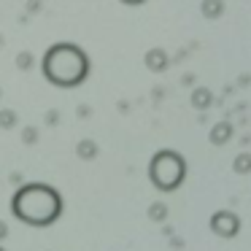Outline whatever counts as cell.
I'll return each mask as SVG.
<instances>
[{
  "instance_id": "1",
  "label": "cell",
  "mask_w": 251,
  "mask_h": 251,
  "mask_svg": "<svg viewBox=\"0 0 251 251\" xmlns=\"http://www.w3.org/2000/svg\"><path fill=\"white\" fill-rule=\"evenodd\" d=\"M62 211H65V200H62L60 189L46 184V181H25L11 195L14 219L27 224V227L35 229L51 227V224L60 222Z\"/></svg>"
},
{
  "instance_id": "2",
  "label": "cell",
  "mask_w": 251,
  "mask_h": 251,
  "mask_svg": "<svg viewBox=\"0 0 251 251\" xmlns=\"http://www.w3.org/2000/svg\"><path fill=\"white\" fill-rule=\"evenodd\" d=\"M41 73L57 89H76L92 73L89 54L73 41H57L41 57Z\"/></svg>"
},
{
  "instance_id": "3",
  "label": "cell",
  "mask_w": 251,
  "mask_h": 251,
  "mask_svg": "<svg viewBox=\"0 0 251 251\" xmlns=\"http://www.w3.org/2000/svg\"><path fill=\"white\" fill-rule=\"evenodd\" d=\"M146 176L151 181V186L162 195H173L181 186L186 184V176H189V162L181 151L176 149H159L151 154L149 159Z\"/></svg>"
},
{
  "instance_id": "4",
  "label": "cell",
  "mask_w": 251,
  "mask_h": 251,
  "mask_svg": "<svg viewBox=\"0 0 251 251\" xmlns=\"http://www.w3.org/2000/svg\"><path fill=\"white\" fill-rule=\"evenodd\" d=\"M240 227H243L240 216L235 211H229V208H219V211H213L211 216H208V229H211L216 238H222V240L238 238Z\"/></svg>"
},
{
  "instance_id": "5",
  "label": "cell",
  "mask_w": 251,
  "mask_h": 251,
  "mask_svg": "<svg viewBox=\"0 0 251 251\" xmlns=\"http://www.w3.org/2000/svg\"><path fill=\"white\" fill-rule=\"evenodd\" d=\"M143 65H146L149 73H165L173 65V57H170L162 46H151V49L143 54Z\"/></svg>"
},
{
  "instance_id": "6",
  "label": "cell",
  "mask_w": 251,
  "mask_h": 251,
  "mask_svg": "<svg viewBox=\"0 0 251 251\" xmlns=\"http://www.w3.org/2000/svg\"><path fill=\"white\" fill-rule=\"evenodd\" d=\"M235 138V125L229 119H222L208 130V143L211 146H227L229 141Z\"/></svg>"
},
{
  "instance_id": "7",
  "label": "cell",
  "mask_w": 251,
  "mask_h": 251,
  "mask_svg": "<svg viewBox=\"0 0 251 251\" xmlns=\"http://www.w3.org/2000/svg\"><path fill=\"white\" fill-rule=\"evenodd\" d=\"M216 103V98H213V92L208 87H192V92H189V105L195 111H208L211 105Z\"/></svg>"
},
{
  "instance_id": "8",
  "label": "cell",
  "mask_w": 251,
  "mask_h": 251,
  "mask_svg": "<svg viewBox=\"0 0 251 251\" xmlns=\"http://www.w3.org/2000/svg\"><path fill=\"white\" fill-rule=\"evenodd\" d=\"M76 157L81 159V162H92V159L100 157V143L95 141V138H81V141L76 143Z\"/></svg>"
},
{
  "instance_id": "9",
  "label": "cell",
  "mask_w": 251,
  "mask_h": 251,
  "mask_svg": "<svg viewBox=\"0 0 251 251\" xmlns=\"http://www.w3.org/2000/svg\"><path fill=\"white\" fill-rule=\"evenodd\" d=\"M224 11H227V3L224 0H202L200 3V14L208 22H219L224 17Z\"/></svg>"
},
{
  "instance_id": "10",
  "label": "cell",
  "mask_w": 251,
  "mask_h": 251,
  "mask_svg": "<svg viewBox=\"0 0 251 251\" xmlns=\"http://www.w3.org/2000/svg\"><path fill=\"white\" fill-rule=\"evenodd\" d=\"M146 216H149V222H154V224H165V222L170 219V208H168V202H165V200H154V202H149Z\"/></svg>"
},
{
  "instance_id": "11",
  "label": "cell",
  "mask_w": 251,
  "mask_h": 251,
  "mask_svg": "<svg viewBox=\"0 0 251 251\" xmlns=\"http://www.w3.org/2000/svg\"><path fill=\"white\" fill-rule=\"evenodd\" d=\"M232 173L249 176L251 173V151H238L232 157Z\"/></svg>"
},
{
  "instance_id": "12",
  "label": "cell",
  "mask_w": 251,
  "mask_h": 251,
  "mask_svg": "<svg viewBox=\"0 0 251 251\" xmlns=\"http://www.w3.org/2000/svg\"><path fill=\"white\" fill-rule=\"evenodd\" d=\"M19 125V114L14 108H0V130H14Z\"/></svg>"
},
{
  "instance_id": "13",
  "label": "cell",
  "mask_w": 251,
  "mask_h": 251,
  "mask_svg": "<svg viewBox=\"0 0 251 251\" xmlns=\"http://www.w3.org/2000/svg\"><path fill=\"white\" fill-rule=\"evenodd\" d=\"M14 65H17L22 73L33 71V68H35V54H33V51H19V54L14 57Z\"/></svg>"
},
{
  "instance_id": "14",
  "label": "cell",
  "mask_w": 251,
  "mask_h": 251,
  "mask_svg": "<svg viewBox=\"0 0 251 251\" xmlns=\"http://www.w3.org/2000/svg\"><path fill=\"white\" fill-rule=\"evenodd\" d=\"M41 141V132L35 130L33 125H27V127H22V143L25 146H35V143Z\"/></svg>"
},
{
  "instance_id": "15",
  "label": "cell",
  "mask_w": 251,
  "mask_h": 251,
  "mask_svg": "<svg viewBox=\"0 0 251 251\" xmlns=\"http://www.w3.org/2000/svg\"><path fill=\"white\" fill-rule=\"evenodd\" d=\"M60 119H62V116H60V111H57V108H51V111H46V116H44V122H46V125H49V127H54V125H60Z\"/></svg>"
},
{
  "instance_id": "16",
  "label": "cell",
  "mask_w": 251,
  "mask_h": 251,
  "mask_svg": "<svg viewBox=\"0 0 251 251\" xmlns=\"http://www.w3.org/2000/svg\"><path fill=\"white\" fill-rule=\"evenodd\" d=\"M76 116H78V119H89V116H92V108H89L87 103H81V105L76 108Z\"/></svg>"
},
{
  "instance_id": "17",
  "label": "cell",
  "mask_w": 251,
  "mask_h": 251,
  "mask_svg": "<svg viewBox=\"0 0 251 251\" xmlns=\"http://www.w3.org/2000/svg\"><path fill=\"white\" fill-rule=\"evenodd\" d=\"M41 8H44V3H41V0H30V3H27V14H38Z\"/></svg>"
},
{
  "instance_id": "18",
  "label": "cell",
  "mask_w": 251,
  "mask_h": 251,
  "mask_svg": "<svg viewBox=\"0 0 251 251\" xmlns=\"http://www.w3.org/2000/svg\"><path fill=\"white\" fill-rule=\"evenodd\" d=\"M195 73H184V76H181V84H184V87H195Z\"/></svg>"
},
{
  "instance_id": "19",
  "label": "cell",
  "mask_w": 251,
  "mask_h": 251,
  "mask_svg": "<svg viewBox=\"0 0 251 251\" xmlns=\"http://www.w3.org/2000/svg\"><path fill=\"white\" fill-rule=\"evenodd\" d=\"M8 238V224H6V219H0V243Z\"/></svg>"
},
{
  "instance_id": "20",
  "label": "cell",
  "mask_w": 251,
  "mask_h": 251,
  "mask_svg": "<svg viewBox=\"0 0 251 251\" xmlns=\"http://www.w3.org/2000/svg\"><path fill=\"white\" fill-rule=\"evenodd\" d=\"M122 6H130V8H135V6H143V3H149V0H119Z\"/></svg>"
},
{
  "instance_id": "21",
  "label": "cell",
  "mask_w": 251,
  "mask_h": 251,
  "mask_svg": "<svg viewBox=\"0 0 251 251\" xmlns=\"http://www.w3.org/2000/svg\"><path fill=\"white\" fill-rule=\"evenodd\" d=\"M8 181H11L14 186H19V184H25V178H22V173H11L8 176Z\"/></svg>"
},
{
  "instance_id": "22",
  "label": "cell",
  "mask_w": 251,
  "mask_h": 251,
  "mask_svg": "<svg viewBox=\"0 0 251 251\" xmlns=\"http://www.w3.org/2000/svg\"><path fill=\"white\" fill-rule=\"evenodd\" d=\"M238 84H251V76H249V73H243V76L238 78Z\"/></svg>"
},
{
  "instance_id": "23",
  "label": "cell",
  "mask_w": 251,
  "mask_h": 251,
  "mask_svg": "<svg viewBox=\"0 0 251 251\" xmlns=\"http://www.w3.org/2000/svg\"><path fill=\"white\" fill-rule=\"evenodd\" d=\"M0 46H3V33H0Z\"/></svg>"
},
{
  "instance_id": "24",
  "label": "cell",
  "mask_w": 251,
  "mask_h": 251,
  "mask_svg": "<svg viewBox=\"0 0 251 251\" xmlns=\"http://www.w3.org/2000/svg\"><path fill=\"white\" fill-rule=\"evenodd\" d=\"M0 98H3V89H0Z\"/></svg>"
},
{
  "instance_id": "25",
  "label": "cell",
  "mask_w": 251,
  "mask_h": 251,
  "mask_svg": "<svg viewBox=\"0 0 251 251\" xmlns=\"http://www.w3.org/2000/svg\"><path fill=\"white\" fill-rule=\"evenodd\" d=\"M0 251H6V249H3V246H0Z\"/></svg>"
}]
</instances>
